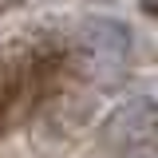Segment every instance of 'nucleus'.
<instances>
[{"mask_svg": "<svg viewBox=\"0 0 158 158\" xmlns=\"http://www.w3.org/2000/svg\"><path fill=\"white\" fill-rule=\"evenodd\" d=\"M79 48L103 67H123L135 56V36L115 16H87L79 24Z\"/></svg>", "mask_w": 158, "mask_h": 158, "instance_id": "f03ea898", "label": "nucleus"}, {"mask_svg": "<svg viewBox=\"0 0 158 158\" xmlns=\"http://www.w3.org/2000/svg\"><path fill=\"white\" fill-rule=\"evenodd\" d=\"M154 131H158V99L135 95V99H123L115 111L103 118L99 146H107V150H131V146H142Z\"/></svg>", "mask_w": 158, "mask_h": 158, "instance_id": "f257e3e1", "label": "nucleus"}]
</instances>
